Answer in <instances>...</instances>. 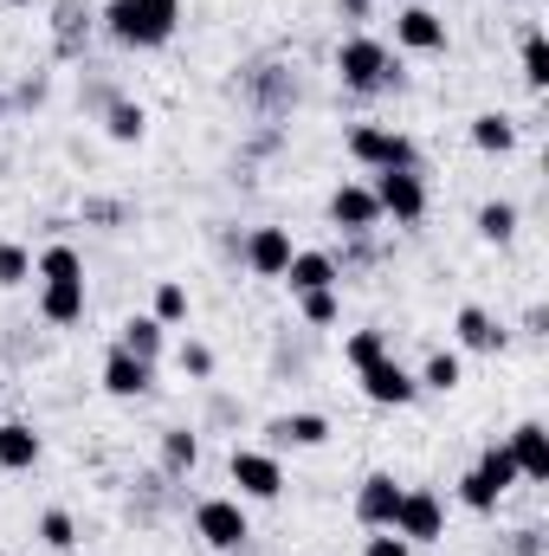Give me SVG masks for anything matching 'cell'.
Listing matches in <instances>:
<instances>
[{
	"label": "cell",
	"instance_id": "cell-26",
	"mask_svg": "<svg viewBox=\"0 0 549 556\" xmlns=\"http://www.w3.org/2000/svg\"><path fill=\"white\" fill-rule=\"evenodd\" d=\"M343 356H349V369L362 376L369 363H382V356H388V337H382V330H356V337L343 343Z\"/></svg>",
	"mask_w": 549,
	"mask_h": 556
},
{
	"label": "cell",
	"instance_id": "cell-29",
	"mask_svg": "<svg viewBox=\"0 0 549 556\" xmlns=\"http://www.w3.org/2000/svg\"><path fill=\"white\" fill-rule=\"evenodd\" d=\"M39 544H52L59 556L72 551V544H78V525H72V511H46V518H39Z\"/></svg>",
	"mask_w": 549,
	"mask_h": 556
},
{
	"label": "cell",
	"instance_id": "cell-18",
	"mask_svg": "<svg viewBox=\"0 0 549 556\" xmlns=\"http://www.w3.org/2000/svg\"><path fill=\"white\" fill-rule=\"evenodd\" d=\"M452 330H459V343H465V350H498V343H505V330H498L478 304H465V311L452 317Z\"/></svg>",
	"mask_w": 549,
	"mask_h": 556
},
{
	"label": "cell",
	"instance_id": "cell-28",
	"mask_svg": "<svg viewBox=\"0 0 549 556\" xmlns=\"http://www.w3.org/2000/svg\"><path fill=\"white\" fill-rule=\"evenodd\" d=\"M478 472H485L498 492H511V485H518V459H511V446H485V453H478Z\"/></svg>",
	"mask_w": 549,
	"mask_h": 556
},
{
	"label": "cell",
	"instance_id": "cell-19",
	"mask_svg": "<svg viewBox=\"0 0 549 556\" xmlns=\"http://www.w3.org/2000/svg\"><path fill=\"white\" fill-rule=\"evenodd\" d=\"M459 376H465L459 350H433V356H426V369H420L413 382H420V389H439V395H452V389H459Z\"/></svg>",
	"mask_w": 549,
	"mask_h": 556
},
{
	"label": "cell",
	"instance_id": "cell-20",
	"mask_svg": "<svg viewBox=\"0 0 549 556\" xmlns=\"http://www.w3.org/2000/svg\"><path fill=\"white\" fill-rule=\"evenodd\" d=\"M137 13H142L149 46H168L175 39V20H181V0H137Z\"/></svg>",
	"mask_w": 549,
	"mask_h": 556
},
{
	"label": "cell",
	"instance_id": "cell-32",
	"mask_svg": "<svg viewBox=\"0 0 549 556\" xmlns=\"http://www.w3.org/2000/svg\"><path fill=\"white\" fill-rule=\"evenodd\" d=\"M524 78H531L537 91L549 85V46H544V33H531V39H524Z\"/></svg>",
	"mask_w": 549,
	"mask_h": 556
},
{
	"label": "cell",
	"instance_id": "cell-33",
	"mask_svg": "<svg viewBox=\"0 0 549 556\" xmlns=\"http://www.w3.org/2000/svg\"><path fill=\"white\" fill-rule=\"evenodd\" d=\"M33 278V253L26 247H0V285H26Z\"/></svg>",
	"mask_w": 549,
	"mask_h": 556
},
{
	"label": "cell",
	"instance_id": "cell-9",
	"mask_svg": "<svg viewBox=\"0 0 549 556\" xmlns=\"http://www.w3.org/2000/svg\"><path fill=\"white\" fill-rule=\"evenodd\" d=\"M330 220H336V227H349V233H369V227L382 220V207H375V188H362V181H343V188L330 194Z\"/></svg>",
	"mask_w": 549,
	"mask_h": 556
},
{
	"label": "cell",
	"instance_id": "cell-11",
	"mask_svg": "<svg viewBox=\"0 0 549 556\" xmlns=\"http://www.w3.org/2000/svg\"><path fill=\"white\" fill-rule=\"evenodd\" d=\"M395 39H401L408 52H439V46H446V20H439L433 7H401V13H395Z\"/></svg>",
	"mask_w": 549,
	"mask_h": 556
},
{
	"label": "cell",
	"instance_id": "cell-8",
	"mask_svg": "<svg viewBox=\"0 0 549 556\" xmlns=\"http://www.w3.org/2000/svg\"><path fill=\"white\" fill-rule=\"evenodd\" d=\"M233 485H240L246 498H278V492H284V466H278L272 453L240 446V453H233Z\"/></svg>",
	"mask_w": 549,
	"mask_h": 556
},
{
	"label": "cell",
	"instance_id": "cell-6",
	"mask_svg": "<svg viewBox=\"0 0 549 556\" xmlns=\"http://www.w3.org/2000/svg\"><path fill=\"white\" fill-rule=\"evenodd\" d=\"M362 395H369L375 408H408L413 395H420V382H413L395 356H382V363H369V369H362Z\"/></svg>",
	"mask_w": 549,
	"mask_h": 556
},
{
	"label": "cell",
	"instance_id": "cell-31",
	"mask_svg": "<svg viewBox=\"0 0 549 556\" xmlns=\"http://www.w3.org/2000/svg\"><path fill=\"white\" fill-rule=\"evenodd\" d=\"M162 459H168V466H175V472H181V466H194V459H201V440H194V433H188V427H175V433H168V440H162Z\"/></svg>",
	"mask_w": 549,
	"mask_h": 556
},
{
	"label": "cell",
	"instance_id": "cell-3",
	"mask_svg": "<svg viewBox=\"0 0 549 556\" xmlns=\"http://www.w3.org/2000/svg\"><path fill=\"white\" fill-rule=\"evenodd\" d=\"M395 538H408V544H433V538H446V505L433 498V492H401V505H395V525H388Z\"/></svg>",
	"mask_w": 549,
	"mask_h": 556
},
{
	"label": "cell",
	"instance_id": "cell-15",
	"mask_svg": "<svg viewBox=\"0 0 549 556\" xmlns=\"http://www.w3.org/2000/svg\"><path fill=\"white\" fill-rule=\"evenodd\" d=\"M39 466V433L26 420H0V472H33Z\"/></svg>",
	"mask_w": 549,
	"mask_h": 556
},
{
	"label": "cell",
	"instance_id": "cell-2",
	"mask_svg": "<svg viewBox=\"0 0 549 556\" xmlns=\"http://www.w3.org/2000/svg\"><path fill=\"white\" fill-rule=\"evenodd\" d=\"M194 531H201V544L207 551H246V538H253V525H246V505L240 498H201L194 505Z\"/></svg>",
	"mask_w": 549,
	"mask_h": 556
},
{
	"label": "cell",
	"instance_id": "cell-17",
	"mask_svg": "<svg viewBox=\"0 0 549 556\" xmlns=\"http://www.w3.org/2000/svg\"><path fill=\"white\" fill-rule=\"evenodd\" d=\"M272 440L278 446H323V440H330V420L323 415H278Z\"/></svg>",
	"mask_w": 549,
	"mask_h": 556
},
{
	"label": "cell",
	"instance_id": "cell-21",
	"mask_svg": "<svg viewBox=\"0 0 549 556\" xmlns=\"http://www.w3.org/2000/svg\"><path fill=\"white\" fill-rule=\"evenodd\" d=\"M472 142H478L485 155H505V149L518 142V130H511V117H498V111H478V117H472Z\"/></svg>",
	"mask_w": 549,
	"mask_h": 556
},
{
	"label": "cell",
	"instance_id": "cell-16",
	"mask_svg": "<svg viewBox=\"0 0 549 556\" xmlns=\"http://www.w3.org/2000/svg\"><path fill=\"white\" fill-rule=\"evenodd\" d=\"M284 285H291L297 298H304V291H330V285H336V260H330V253H291Z\"/></svg>",
	"mask_w": 549,
	"mask_h": 556
},
{
	"label": "cell",
	"instance_id": "cell-10",
	"mask_svg": "<svg viewBox=\"0 0 549 556\" xmlns=\"http://www.w3.org/2000/svg\"><path fill=\"white\" fill-rule=\"evenodd\" d=\"M39 317L46 324H78L85 317V278H39Z\"/></svg>",
	"mask_w": 549,
	"mask_h": 556
},
{
	"label": "cell",
	"instance_id": "cell-37",
	"mask_svg": "<svg viewBox=\"0 0 549 556\" xmlns=\"http://www.w3.org/2000/svg\"><path fill=\"white\" fill-rule=\"evenodd\" d=\"M362 7H369V0H349V13H362Z\"/></svg>",
	"mask_w": 549,
	"mask_h": 556
},
{
	"label": "cell",
	"instance_id": "cell-22",
	"mask_svg": "<svg viewBox=\"0 0 549 556\" xmlns=\"http://www.w3.org/2000/svg\"><path fill=\"white\" fill-rule=\"evenodd\" d=\"M104 26H111V39H124V46H149L137 0H111V7H104Z\"/></svg>",
	"mask_w": 549,
	"mask_h": 556
},
{
	"label": "cell",
	"instance_id": "cell-14",
	"mask_svg": "<svg viewBox=\"0 0 549 556\" xmlns=\"http://www.w3.org/2000/svg\"><path fill=\"white\" fill-rule=\"evenodd\" d=\"M104 389H111L117 402H130V395H142V389H149V363H142V356H130V350L117 343V350L104 356Z\"/></svg>",
	"mask_w": 549,
	"mask_h": 556
},
{
	"label": "cell",
	"instance_id": "cell-27",
	"mask_svg": "<svg viewBox=\"0 0 549 556\" xmlns=\"http://www.w3.org/2000/svg\"><path fill=\"white\" fill-rule=\"evenodd\" d=\"M33 273L39 278H85V260H78V247H46L33 260Z\"/></svg>",
	"mask_w": 549,
	"mask_h": 556
},
{
	"label": "cell",
	"instance_id": "cell-5",
	"mask_svg": "<svg viewBox=\"0 0 549 556\" xmlns=\"http://www.w3.org/2000/svg\"><path fill=\"white\" fill-rule=\"evenodd\" d=\"M375 207L395 214V220H420V214H426V181H420L413 168H382V181H375Z\"/></svg>",
	"mask_w": 549,
	"mask_h": 556
},
{
	"label": "cell",
	"instance_id": "cell-25",
	"mask_svg": "<svg viewBox=\"0 0 549 556\" xmlns=\"http://www.w3.org/2000/svg\"><path fill=\"white\" fill-rule=\"evenodd\" d=\"M104 130H111L117 142H142V130H149V111H142V104H111V111H104Z\"/></svg>",
	"mask_w": 549,
	"mask_h": 556
},
{
	"label": "cell",
	"instance_id": "cell-13",
	"mask_svg": "<svg viewBox=\"0 0 549 556\" xmlns=\"http://www.w3.org/2000/svg\"><path fill=\"white\" fill-rule=\"evenodd\" d=\"M511 459H518V479H549V433L544 420H524L511 433Z\"/></svg>",
	"mask_w": 549,
	"mask_h": 556
},
{
	"label": "cell",
	"instance_id": "cell-1",
	"mask_svg": "<svg viewBox=\"0 0 549 556\" xmlns=\"http://www.w3.org/2000/svg\"><path fill=\"white\" fill-rule=\"evenodd\" d=\"M336 72H343V85H349V91H388V85L401 78L395 52H388L382 39H362V33L336 46Z\"/></svg>",
	"mask_w": 549,
	"mask_h": 556
},
{
	"label": "cell",
	"instance_id": "cell-4",
	"mask_svg": "<svg viewBox=\"0 0 549 556\" xmlns=\"http://www.w3.org/2000/svg\"><path fill=\"white\" fill-rule=\"evenodd\" d=\"M349 155L362 162V168H413V142L395 137V130H375V124H362L356 137H349Z\"/></svg>",
	"mask_w": 549,
	"mask_h": 556
},
{
	"label": "cell",
	"instance_id": "cell-35",
	"mask_svg": "<svg viewBox=\"0 0 549 556\" xmlns=\"http://www.w3.org/2000/svg\"><path fill=\"white\" fill-rule=\"evenodd\" d=\"M181 369H188V376H207V369H214V350H207V343H181Z\"/></svg>",
	"mask_w": 549,
	"mask_h": 556
},
{
	"label": "cell",
	"instance_id": "cell-30",
	"mask_svg": "<svg viewBox=\"0 0 549 556\" xmlns=\"http://www.w3.org/2000/svg\"><path fill=\"white\" fill-rule=\"evenodd\" d=\"M155 324H181L188 317V291L181 285H155V311H149Z\"/></svg>",
	"mask_w": 549,
	"mask_h": 556
},
{
	"label": "cell",
	"instance_id": "cell-39",
	"mask_svg": "<svg viewBox=\"0 0 549 556\" xmlns=\"http://www.w3.org/2000/svg\"><path fill=\"white\" fill-rule=\"evenodd\" d=\"M0 117H7V104H0Z\"/></svg>",
	"mask_w": 549,
	"mask_h": 556
},
{
	"label": "cell",
	"instance_id": "cell-23",
	"mask_svg": "<svg viewBox=\"0 0 549 556\" xmlns=\"http://www.w3.org/2000/svg\"><path fill=\"white\" fill-rule=\"evenodd\" d=\"M511 233H518V207H511V201H485V207H478V240L505 247Z\"/></svg>",
	"mask_w": 549,
	"mask_h": 556
},
{
	"label": "cell",
	"instance_id": "cell-38",
	"mask_svg": "<svg viewBox=\"0 0 549 556\" xmlns=\"http://www.w3.org/2000/svg\"><path fill=\"white\" fill-rule=\"evenodd\" d=\"M7 7H33V0H7Z\"/></svg>",
	"mask_w": 549,
	"mask_h": 556
},
{
	"label": "cell",
	"instance_id": "cell-34",
	"mask_svg": "<svg viewBox=\"0 0 549 556\" xmlns=\"http://www.w3.org/2000/svg\"><path fill=\"white\" fill-rule=\"evenodd\" d=\"M297 304H304L310 324H336V285H330V291H304Z\"/></svg>",
	"mask_w": 549,
	"mask_h": 556
},
{
	"label": "cell",
	"instance_id": "cell-24",
	"mask_svg": "<svg viewBox=\"0 0 549 556\" xmlns=\"http://www.w3.org/2000/svg\"><path fill=\"white\" fill-rule=\"evenodd\" d=\"M162 330H168V324H155V317H130V324H124V350L142 356V363H155V356H162Z\"/></svg>",
	"mask_w": 549,
	"mask_h": 556
},
{
	"label": "cell",
	"instance_id": "cell-12",
	"mask_svg": "<svg viewBox=\"0 0 549 556\" xmlns=\"http://www.w3.org/2000/svg\"><path fill=\"white\" fill-rule=\"evenodd\" d=\"M291 253H297V247H291V233H284V227H259V233L246 240V266H253L259 278H284Z\"/></svg>",
	"mask_w": 549,
	"mask_h": 556
},
{
	"label": "cell",
	"instance_id": "cell-7",
	"mask_svg": "<svg viewBox=\"0 0 549 556\" xmlns=\"http://www.w3.org/2000/svg\"><path fill=\"white\" fill-rule=\"evenodd\" d=\"M401 492H408V485H395V472H369V479L356 485V518H362L369 531H388V525H395Z\"/></svg>",
	"mask_w": 549,
	"mask_h": 556
},
{
	"label": "cell",
	"instance_id": "cell-36",
	"mask_svg": "<svg viewBox=\"0 0 549 556\" xmlns=\"http://www.w3.org/2000/svg\"><path fill=\"white\" fill-rule=\"evenodd\" d=\"M369 556H413V544L395 538V531H375V538H369Z\"/></svg>",
	"mask_w": 549,
	"mask_h": 556
}]
</instances>
